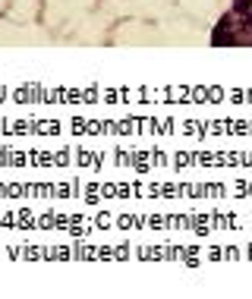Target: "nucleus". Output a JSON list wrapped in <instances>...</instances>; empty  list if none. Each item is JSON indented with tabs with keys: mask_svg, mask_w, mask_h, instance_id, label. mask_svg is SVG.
Returning <instances> with one entry per match:
<instances>
[{
	"mask_svg": "<svg viewBox=\"0 0 252 299\" xmlns=\"http://www.w3.org/2000/svg\"><path fill=\"white\" fill-rule=\"evenodd\" d=\"M234 35H236V16H224L221 22H217L215 35H211V44H217V48L234 44Z\"/></svg>",
	"mask_w": 252,
	"mask_h": 299,
	"instance_id": "nucleus-1",
	"label": "nucleus"
},
{
	"mask_svg": "<svg viewBox=\"0 0 252 299\" xmlns=\"http://www.w3.org/2000/svg\"><path fill=\"white\" fill-rule=\"evenodd\" d=\"M234 44H252V13L236 19V35H234Z\"/></svg>",
	"mask_w": 252,
	"mask_h": 299,
	"instance_id": "nucleus-2",
	"label": "nucleus"
},
{
	"mask_svg": "<svg viewBox=\"0 0 252 299\" xmlns=\"http://www.w3.org/2000/svg\"><path fill=\"white\" fill-rule=\"evenodd\" d=\"M236 16H246V13H252V0H236Z\"/></svg>",
	"mask_w": 252,
	"mask_h": 299,
	"instance_id": "nucleus-3",
	"label": "nucleus"
}]
</instances>
